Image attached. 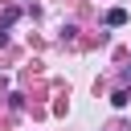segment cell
Instances as JSON below:
<instances>
[{
  "label": "cell",
  "instance_id": "1",
  "mask_svg": "<svg viewBox=\"0 0 131 131\" xmlns=\"http://www.w3.org/2000/svg\"><path fill=\"white\" fill-rule=\"evenodd\" d=\"M106 25H111V29L127 25V8H111V12H106Z\"/></svg>",
  "mask_w": 131,
  "mask_h": 131
},
{
  "label": "cell",
  "instance_id": "3",
  "mask_svg": "<svg viewBox=\"0 0 131 131\" xmlns=\"http://www.w3.org/2000/svg\"><path fill=\"white\" fill-rule=\"evenodd\" d=\"M16 16H20V12H16V8H8V12H4V16H0V29H8V25H12V20H16Z\"/></svg>",
  "mask_w": 131,
  "mask_h": 131
},
{
  "label": "cell",
  "instance_id": "2",
  "mask_svg": "<svg viewBox=\"0 0 131 131\" xmlns=\"http://www.w3.org/2000/svg\"><path fill=\"white\" fill-rule=\"evenodd\" d=\"M127 102H131V94H127V90H115V94H111V106H119V111H123Z\"/></svg>",
  "mask_w": 131,
  "mask_h": 131
}]
</instances>
